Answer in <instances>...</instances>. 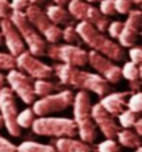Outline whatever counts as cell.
Segmentation results:
<instances>
[{
  "instance_id": "obj_26",
  "label": "cell",
  "mask_w": 142,
  "mask_h": 152,
  "mask_svg": "<svg viewBox=\"0 0 142 152\" xmlns=\"http://www.w3.org/2000/svg\"><path fill=\"white\" fill-rule=\"evenodd\" d=\"M139 118V115L137 113H133L130 112L129 109H125L121 115L118 116V120H119V124L123 129H130L133 128V125L135 124V121Z\"/></svg>"
},
{
  "instance_id": "obj_16",
  "label": "cell",
  "mask_w": 142,
  "mask_h": 152,
  "mask_svg": "<svg viewBox=\"0 0 142 152\" xmlns=\"http://www.w3.org/2000/svg\"><path fill=\"white\" fill-rule=\"evenodd\" d=\"M0 35L1 39L4 40L7 49H8V54L16 58L19 54L26 50V45H24L23 39L20 38L18 30L15 26L10 22V19H1L0 20Z\"/></svg>"
},
{
  "instance_id": "obj_5",
  "label": "cell",
  "mask_w": 142,
  "mask_h": 152,
  "mask_svg": "<svg viewBox=\"0 0 142 152\" xmlns=\"http://www.w3.org/2000/svg\"><path fill=\"white\" fill-rule=\"evenodd\" d=\"M10 22L15 26L18 30L20 38L23 39L24 45L29 47L30 54L34 57H44L45 51H46L47 42L44 39V37L30 24L27 20L24 12H12L10 16Z\"/></svg>"
},
{
  "instance_id": "obj_17",
  "label": "cell",
  "mask_w": 142,
  "mask_h": 152,
  "mask_svg": "<svg viewBox=\"0 0 142 152\" xmlns=\"http://www.w3.org/2000/svg\"><path fill=\"white\" fill-rule=\"evenodd\" d=\"M131 93L129 92H115V93H108L104 97H101L100 105L104 108L107 113H110L114 117H118L123 110L126 109V102L127 98L130 97Z\"/></svg>"
},
{
  "instance_id": "obj_20",
  "label": "cell",
  "mask_w": 142,
  "mask_h": 152,
  "mask_svg": "<svg viewBox=\"0 0 142 152\" xmlns=\"http://www.w3.org/2000/svg\"><path fill=\"white\" fill-rule=\"evenodd\" d=\"M115 139H118L116 143L122 147L134 149V151L141 148V136L137 135L133 129H119Z\"/></svg>"
},
{
  "instance_id": "obj_6",
  "label": "cell",
  "mask_w": 142,
  "mask_h": 152,
  "mask_svg": "<svg viewBox=\"0 0 142 152\" xmlns=\"http://www.w3.org/2000/svg\"><path fill=\"white\" fill-rule=\"evenodd\" d=\"M67 6L68 12H69L73 20H78V22H83V23L91 24L100 32L107 31L110 20H108L107 16L100 14L98 7L87 3L84 0H69V3Z\"/></svg>"
},
{
  "instance_id": "obj_24",
  "label": "cell",
  "mask_w": 142,
  "mask_h": 152,
  "mask_svg": "<svg viewBox=\"0 0 142 152\" xmlns=\"http://www.w3.org/2000/svg\"><path fill=\"white\" fill-rule=\"evenodd\" d=\"M37 118V116L34 115L31 108H26L23 109L22 112H18V116H16V125L19 126L20 129H27V128H31L33 123L34 120Z\"/></svg>"
},
{
  "instance_id": "obj_43",
  "label": "cell",
  "mask_w": 142,
  "mask_h": 152,
  "mask_svg": "<svg viewBox=\"0 0 142 152\" xmlns=\"http://www.w3.org/2000/svg\"><path fill=\"white\" fill-rule=\"evenodd\" d=\"M133 152H142V149H141V148H138V149H135V151H133Z\"/></svg>"
},
{
  "instance_id": "obj_15",
  "label": "cell",
  "mask_w": 142,
  "mask_h": 152,
  "mask_svg": "<svg viewBox=\"0 0 142 152\" xmlns=\"http://www.w3.org/2000/svg\"><path fill=\"white\" fill-rule=\"evenodd\" d=\"M91 116H92V120L95 123L96 128L100 129L101 135L107 140H114L116 137V133L119 132L121 128H119L115 117L106 112L104 108L99 102L91 106Z\"/></svg>"
},
{
  "instance_id": "obj_34",
  "label": "cell",
  "mask_w": 142,
  "mask_h": 152,
  "mask_svg": "<svg viewBox=\"0 0 142 152\" xmlns=\"http://www.w3.org/2000/svg\"><path fill=\"white\" fill-rule=\"evenodd\" d=\"M10 6H11L12 12H24L30 6V1L29 0H11Z\"/></svg>"
},
{
  "instance_id": "obj_33",
  "label": "cell",
  "mask_w": 142,
  "mask_h": 152,
  "mask_svg": "<svg viewBox=\"0 0 142 152\" xmlns=\"http://www.w3.org/2000/svg\"><path fill=\"white\" fill-rule=\"evenodd\" d=\"M122 27H123V22H119V20L110 22V24H108V27H107L108 35H110L111 38H114V39H116L122 31Z\"/></svg>"
},
{
  "instance_id": "obj_8",
  "label": "cell",
  "mask_w": 142,
  "mask_h": 152,
  "mask_svg": "<svg viewBox=\"0 0 142 152\" xmlns=\"http://www.w3.org/2000/svg\"><path fill=\"white\" fill-rule=\"evenodd\" d=\"M24 15H26L27 20L30 22V24L44 37V39L46 42H49L50 45H54V43H58L61 40L62 28L53 24L49 20V18L46 16L45 11L39 6L30 4L24 11Z\"/></svg>"
},
{
  "instance_id": "obj_29",
  "label": "cell",
  "mask_w": 142,
  "mask_h": 152,
  "mask_svg": "<svg viewBox=\"0 0 142 152\" xmlns=\"http://www.w3.org/2000/svg\"><path fill=\"white\" fill-rule=\"evenodd\" d=\"M16 67V62H15V57H12L8 53H1L0 51V72L1 70H12Z\"/></svg>"
},
{
  "instance_id": "obj_12",
  "label": "cell",
  "mask_w": 142,
  "mask_h": 152,
  "mask_svg": "<svg viewBox=\"0 0 142 152\" xmlns=\"http://www.w3.org/2000/svg\"><path fill=\"white\" fill-rule=\"evenodd\" d=\"M6 82H8V88L12 90L14 94H16L20 100L27 105H33L37 100L33 89L34 80L26 75L24 73L19 72L16 69H12L6 75Z\"/></svg>"
},
{
  "instance_id": "obj_35",
  "label": "cell",
  "mask_w": 142,
  "mask_h": 152,
  "mask_svg": "<svg viewBox=\"0 0 142 152\" xmlns=\"http://www.w3.org/2000/svg\"><path fill=\"white\" fill-rule=\"evenodd\" d=\"M12 14L10 0H0V20L1 19H10Z\"/></svg>"
},
{
  "instance_id": "obj_32",
  "label": "cell",
  "mask_w": 142,
  "mask_h": 152,
  "mask_svg": "<svg viewBox=\"0 0 142 152\" xmlns=\"http://www.w3.org/2000/svg\"><path fill=\"white\" fill-rule=\"evenodd\" d=\"M129 57H130V62L139 66L142 62V50L138 46H133L129 50Z\"/></svg>"
},
{
  "instance_id": "obj_28",
  "label": "cell",
  "mask_w": 142,
  "mask_h": 152,
  "mask_svg": "<svg viewBox=\"0 0 142 152\" xmlns=\"http://www.w3.org/2000/svg\"><path fill=\"white\" fill-rule=\"evenodd\" d=\"M96 152H122V148L115 140H107L98 144Z\"/></svg>"
},
{
  "instance_id": "obj_18",
  "label": "cell",
  "mask_w": 142,
  "mask_h": 152,
  "mask_svg": "<svg viewBox=\"0 0 142 152\" xmlns=\"http://www.w3.org/2000/svg\"><path fill=\"white\" fill-rule=\"evenodd\" d=\"M46 16L49 18V20L55 26H73V19L69 15L68 10L62 6H57V4H50L46 7L45 11Z\"/></svg>"
},
{
  "instance_id": "obj_2",
  "label": "cell",
  "mask_w": 142,
  "mask_h": 152,
  "mask_svg": "<svg viewBox=\"0 0 142 152\" xmlns=\"http://www.w3.org/2000/svg\"><path fill=\"white\" fill-rule=\"evenodd\" d=\"M77 35L80 37L81 42H84L88 47L92 49V51L108 58L112 62H123L126 59V51L119 43L114 42L111 38L106 37L104 32H100L92 27L91 24L78 22L75 27Z\"/></svg>"
},
{
  "instance_id": "obj_39",
  "label": "cell",
  "mask_w": 142,
  "mask_h": 152,
  "mask_svg": "<svg viewBox=\"0 0 142 152\" xmlns=\"http://www.w3.org/2000/svg\"><path fill=\"white\" fill-rule=\"evenodd\" d=\"M54 1V4H57V6H67L68 3H69V0H53Z\"/></svg>"
},
{
  "instance_id": "obj_21",
  "label": "cell",
  "mask_w": 142,
  "mask_h": 152,
  "mask_svg": "<svg viewBox=\"0 0 142 152\" xmlns=\"http://www.w3.org/2000/svg\"><path fill=\"white\" fill-rule=\"evenodd\" d=\"M16 152H57V149L50 144H41L37 141H22L16 145Z\"/></svg>"
},
{
  "instance_id": "obj_36",
  "label": "cell",
  "mask_w": 142,
  "mask_h": 152,
  "mask_svg": "<svg viewBox=\"0 0 142 152\" xmlns=\"http://www.w3.org/2000/svg\"><path fill=\"white\" fill-rule=\"evenodd\" d=\"M0 152H16V145L0 135Z\"/></svg>"
},
{
  "instance_id": "obj_14",
  "label": "cell",
  "mask_w": 142,
  "mask_h": 152,
  "mask_svg": "<svg viewBox=\"0 0 142 152\" xmlns=\"http://www.w3.org/2000/svg\"><path fill=\"white\" fill-rule=\"evenodd\" d=\"M88 63L96 72V74L104 78L108 83H118L122 80V72L119 65L98 53L88 51Z\"/></svg>"
},
{
  "instance_id": "obj_23",
  "label": "cell",
  "mask_w": 142,
  "mask_h": 152,
  "mask_svg": "<svg viewBox=\"0 0 142 152\" xmlns=\"http://www.w3.org/2000/svg\"><path fill=\"white\" fill-rule=\"evenodd\" d=\"M122 78H126L129 82H134V81H141L142 69L141 66H137L131 62H126L123 67H121Z\"/></svg>"
},
{
  "instance_id": "obj_41",
  "label": "cell",
  "mask_w": 142,
  "mask_h": 152,
  "mask_svg": "<svg viewBox=\"0 0 142 152\" xmlns=\"http://www.w3.org/2000/svg\"><path fill=\"white\" fill-rule=\"evenodd\" d=\"M84 1H87V3H98V1H101V0H84Z\"/></svg>"
},
{
  "instance_id": "obj_1",
  "label": "cell",
  "mask_w": 142,
  "mask_h": 152,
  "mask_svg": "<svg viewBox=\"0 0 142 152\" xmlns=\"http://www.w3.org/2000/svg\"><path fill=\"white\" fill-rule=\"evenodd\" d=\"M53 75H55L62 85L72 86L87 93L92 92L99 97H104L111 89L110 83L96 73L84 72L80 67L68 66L64 63H55L53 66Z\"/></svg>"
},
{
  "instance_id": "obj_19",
  "label": "cell",
  "mask_w": 142,
  "mask_h": 152,
  "mask_svg": "<svg viewBox=\"0 0 142 152\" xmlns=\"http://www.w3.org/2000/svg\"><path fill=\"white\" fill-rule=\"evenodd\" d=\"M53 147L57 149V152H92V147L89 144L75 137L57 139Z\"/></svg>"
},
{
  "instance_id": "obj_40",
  "label": "cell",
  "mask_w": 142,
  "mask_h": 152,
  "mask_svg": "<svg viewBox=\"0 0 142 152\" xmlns=\"http://www.w3.org/2000/svg\"><path fill=\"white\" fill-rule=\"evenodd\" d=\"M30 4H35V6H41V4H45L46 0H29Z\"/></svg>"
},
{
  "instance_id": "obj_10",
  "label": "cell",
  "mask_w": 142,
  "mask_h": 152,
  "mask_svg": "<svg viewBox=\"0 0 142 152\" xmlns=\"http://www.w3.org/2000/svg\"><path fill=\"white\" fill-rule=\"evenodd\" d=\"M0 116L3 118L4 128L14 137H18L22 133V129L16 125L18 106L15 102V94L8 86H4L0 90Z\"/></svg>"
},
{
  "instance_id": "obj_27",
  "label": "cell",
  "mask_w": 142,
  "mask_h": 152,
  "mask_svg": "<svg viewBox=\"0 0 142 152\" xmlns=\"http://www.w3.org/2000/svg\"><path fill=\"white\" fill-rule=\"evenodd\" d=\"M126 108H127L130 112L137 113V115H139V113H141V110H142V94H141V92L131 93L130 97L127 98Z\"/></svg>"
},
{
  "instance_id": "obj_3",
  "label": "cell",
  "mask_w": 142,
  "mask_h": 152,
  "mask_svg": "<svg viewBox=\"0 0 142 152\" xmlns=\"http://www.w3.org/2000/svg\"><path fill=\"white\" fill-rule=\"evenodd\" d=\"M73 121L77 128V135L81 141L92 144L98 137V128L91 116V97L87 92L78 90L73 98Z\"/></svg>"
},
{
  "instance_id": "obj_30",
  "label": "cell",
  "mask_w": 142,
  "mask_h": 152,
  "mask_svg": "<svg viewBox=\"0 0 142 152\" xmlns=\"http://www.w3.org/2000/svg\"><path fill=\"white\" fill-rule=\"evenodd\" d=\"M114 6H115V12L121 15H127L134 8L133 0H114Z\"/></svg>"
},
{
  "instance_id": "obj_9",
  "label": "cell",
  "mask_w": 142,
  "mask_h": 152,
  "mask_svg": "<svg viewBox=\"0 0 142 152\" xmlns=\"http://www.w3.org/2000/svg\"><path fill=\"white\" fill-rule=\"evenodd\" d=\"M73 98H75V94L72 90H61L58 93H53L39 100H35L31 109L38 117H47L53 113L62 112L72 106Z\"/></svg>"
},
{
  "instance_id": "obj_7",
  "label": "cell",
  "mask_w": 142,
  "mask_h": 152,
  "mask_svg": "<svg viewBox=\"0 0 142 152\" xmlns=\"http://www.w3.org/2000/svg\"><path fill=\"white\" fill-rule=\"evenodd\" d=\"M45 55L58 63H64L73 67H83L88 63V51L76 45L67 43H54L47 45Z\"/></svg>"
},
{
  "instance_id": "obj_37",
  "label": "cell",
  "mask_w": 142,
  "mask_h": 152,
  "mask_svg": "<svg viewBox=\"0 0 142 152\" xmlns=\"http://www.w3.org/2000/svg\"><path fill=\"white\" fill-rule=\"evenodd\" d=\"M133 131L137 133V135H139V136L142 135V120H141V117H139L138 120L135 121V124L133 125Z\"/></svg>"
},
{
  "instance_id": "obj_25",
  "label": "cell",
  "mask_w": 142,
  "mask_h": 152,
  "mask_svg": "<svg viewBox=\"0 0 142 152\" xmlns=\"http://www.w3.org/2000/svg\"><path fill=\"white\" fill-rule=\"evenodd\" d=\"M61 39L64 40L67 45H76L78 46L81 43V39L80 37L77 35L75 30V26H65L61 31Z\"/></svg>"
},
{
  "instance_id": "obj_13",
  "label": "cell",
  "mask_w": 142,
  "mask_h": 152,
  "mask_svg": "<svg viewBox=\"0 0 142 152\" xmlns=\"http://www.w3.org/2000/svg\"><path fill=\"white\" fill-rule=\"evenodd\" d=\"M141 26H142V14L141 10L133 8L127 14V19L123 22V27L119 34L118 39L119 46L122 47H133L135 46L141 37Z\"/></svg>"
},
{
  "instance_id": "obj_42",
  "label": "cell",
  "mask_w": 142,
  "mask_h": 152,
  "mask_svg": "<svg viewBox=\"0 0 142 152\" xmlns=\"http://www.w3.org/2000/svg\"><path fill=\"white\" fill-rule=\"evenodd\" d=\"M4 128V124H3V118H1V116H0V131Z\"/></svg>"
},
{
  "instance_id": "obj_45",
  "label": "cell",
  "mask_w": 142,
  "mask_h": 152,
  "mask_svg": "<svg viewBox=\"0 0 142 152\" xmlns=\"http://www.w3.org/2000/svg\"><path fill=\"white\" fill-rule=\"evenodd\" d=\"M92 152H96V151H92Z\"/></svg>"
},
{
  "instance_id": "obj_4",
  "label": "cell",
  "mask_w": 142,
  "mask_h": 152,
  "mask_svg": "<svg viewBox=\"0 0 142 152\" xmlns=\"http://www.w3.org/2000/svg\"><path fill=\"white\" fill-rule=\"evenodd\" d=\"M33 132L39 136L49 137H76L77 128L73 118L68 117H37L31 125Z\"/></svg>"
},
{
  "instance_id": "obj_11",
  "label": "cell",
  "mask_w": 142,
  "mask_h": 152,
  "mask_svg": "<svg viewBox=\"0 0 142 152\" xmlns=\"http://www.w3.org/2000/svg\"><path fill=\"white\" fill-rule=\"evenodd\" d=\"M15 62L19 72L24 73L33 80H49L53 77V67L30 54L29 50H24L22 54L18 55Z\"/></svg>"
},
{
  "instance_id": "obj_22",
  "label": "cell",
  "mask_w": 142,
  "mask_h": 152,
  "mask_svg": "<svg viewBox=\"0 0 142 152\" xmlns=\"http://www.w3.org/2000/svg\"><path fill=\"white\" fill-rule=\"evenodd\" d=\"M57 88L54 82H50L49 80H34L33 89H34L35 97H46L49 94H53Z\"/></svg>"
},
{
  "instance_id": "obj_44",
  "label": "cell",
  "mask_w": 142,
  "mask_h": 152,
  "mask_svg": "<svg viewBox=\"0 0 142 152\" xmlns=\"http://www.w3.org/2000/svg\"><path fill=\"white\" fill-rule=\"evenodd\" d=\"M1 42H3V39H1V35H0V45H1Z\"/></svg>"
},
{
  "instance_id": "obj_31",
  "label": "cell",
  "mask_w": 142,
  "mask_h": 152,
  "mask_svg": "<svg viewBox=\"0 0 142 152\" xmlns=\"http://www.w3.org/2000/svg\"><path fill=\"white\" fill-rule=\"evenodd\" d=\"M99 11H100L101 15L104 16H114L116 15L115 12V6H114V0H101L99 1Z\"/></svg>"
},
{
  "instance_id": "obj_38",
  "label": "cell",
  "mask_w": 142,
  "mask_h": 152,
  "mask_svg": "<svg viewBox=\"0 0 142 152\" xmlns=\"http://www.w3.org/2000/svg\"><path fill=\"white\" fill-rule=\"evenodd\" d=\"M4 86H6V75H3L0 73V90L3 89Z\"/></svg>"
}]
</instances>
